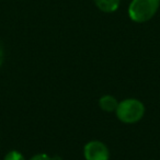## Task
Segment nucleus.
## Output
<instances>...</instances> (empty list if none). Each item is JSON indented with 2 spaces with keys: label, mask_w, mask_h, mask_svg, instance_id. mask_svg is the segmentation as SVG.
<instances>
[{
  "label": "nucleus",
  "mask_w": 160,
  "mask_h": 160,
  "mask_svg": "<svg viewBox=\"0 0 160 160\" xmlns=\"http://www.w3.org/2000/svg\"><path fill=\"white\" fill-rule=\"evenodd\" d=\"M160 7V0H132L128 7V17L136 23L149 21Z\"/></svg>",
  "instance_id": "f257e3e1"
},
{
  "label": "nucleus",
  "mask_w": 160,
  "mask_h": 160,
  "mask_svg": "<svg viewBox=\"0 0 160 160\" xmlns=\"http://www.w3.org/2000/svg\"><path fill=\"white\" fill-rule=\"evenodd\" d=\"M115 112L121 122L133 124L142 118L145 114V105L137 99H126L118 103Z\"/></svg>",
  "instance_id": "f03ea898"
},
{
  "label": "nucleus",
  "mask_w": 160,
  "mask_h": 160,
  "mask_svg": "<svg viewBox=\"0 0 160 160\" xmlns=\"http://www.w3.org/2000/svg\"><path fill=\"white\" fill-rule=\"evenodd\" d=\"M86 160H109L110 151L107 145L100 140H91L83 148Z\"/></svg>",
  "instance_id": "7ed1b4c3"
},
{
  "label": "nucleus",
  "mask_w": 160,
  "mask_h": 160,
  "mask_svg": "<svg viewBox=\"0 0 160 160\" xmlns=\"http://www.w3.org/2000/svg\"><path fill=\"white\" fill-rule=\"evenodd\" d=\"M121 0H94L96 6L103 12L112 13L120 7Z\"/></svg>",
  "instance_id": "20e7f679"
},
{
  "label": "nucleus",
  "mask_w": 160,
  "mask_h": 160,
  "mask_svg": "<svg viewBox=\"0 0 160 160\" xmlns=\"http://www.w3.org/2000/svg\"><path fill=\"white\" fill-rule=\"evenodd\" d=\"M99 105L100 108L105 112H114L118 109V102L116 100V98H114L113 96L110 94H105V96L101 97L99 100Z\"/></svg>",
  "instance_id": "39448f33"
},
{
  "label": "nucleus",
  "mask_w": 160,
  "mask_h": 160,
  "mask_svg": "<svg viewBox=\"0 0 160 160\" xmlns=\"http://www.w3.org/2000/svg\"><path fill=\"white\" fill-rule=\"evenodd\" d=\"M3 160H25L24 156L18 150H11L5 156Z\"/></svg>",
  "instance_id": "423d86ee"
},
{
  "label": "nucleus",
  "mask_w": 160,
  "mask_h": 160,
  "mask_svg": "<svg viewBox=\"0 0 160 160\" xmlns=\"http://www.w3.org/2000/svg\"><path fill=\"white\" fill-rule=\"evenodd\" d=\"M30 160H52V157L46 153H36Z\"/></svg>",
  "instance_id": "0eeeda50"
},
{
  "label": "nucleus",
  "mask_w": 160,
  "mask_h": 160,
  "mask_svg": "<svg viewBox=\"0 0 160 160\" xmlns=\"http://www.w3.org/2000/svg\"><path fill=\"white\" fill-rule=\"evenodd\" d=\"M3 58H5L3 48H2V46H1V44H0V67H1V65H2V62H3Z\"/></svg>",
  "instance_id": "6e6552de"
},
{
  "label": "nucleus",
  "mask_w": 160,
  "mask_h": 160,
  "mask_svg": "<svg viewBox=\"0 0 160 160\" xmlns=\"http://www.w3.org/2000/svg\"><path fill=\"white\" fill-rule=\"evenodd\" d=\"M52 160H62V158L59 156H54V157H52Z\"/></svg>",
  "instance_id": "1a4fd4ad"
}]
</instances>
